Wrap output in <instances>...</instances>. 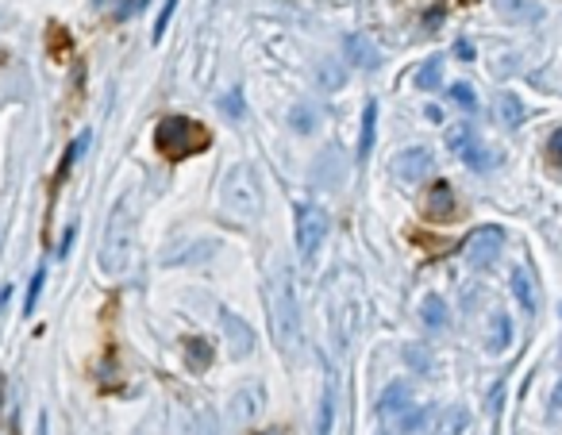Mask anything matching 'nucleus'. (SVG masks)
Segmentation results:
<instances>
[{
    "label": "nucleus",
    "instance_id": "obj_27",
    "mask_svg": "<svg viewBox=\"0 0 562 435\" xmlns=\"http://www.w3.org/2000/svg\"><path fill=\"white\" fill-rule=\"evenodd\" d=\"M42 282H47V270H35V278H32V289H27V301H23V316H32L35 312V304H39V293H42Z\"/></svg>",
    "mask_w": 562,
    "mask_h": 435
},
{
    "label": "nucleus",
    "instance_id": "obj_8",
    "mask_svg": "<svg viewBox=\"0 0 562 435\" xmlns=\"http://www.w3.org/2000/svg\"><path fill=\"white\" fill-rule=\"evenodd\" d=\"M431 166H436V158H431V151L428 147H412V151H401L397 158H393V173L405 185H416V181H424L428 173H431Z\"/></svg>",
    "mask_w": 562,
    "mask_h": 435
},
{
    "label": "nucleus",
    "instance_id": "obj_21",
    "mask_svg": "<svg viewBox=\"0 0 562 435\" xmlns=\"http://www.w3.org/2000/svg\"><path fill=\"white\" fill-rule=\"evenodd\" d=\"M331 420H336V389H324V397H320V412H316V435H331Z\"/></svg>",
    "mask_w": 562,
    "mask_h": 435
},
{
    "label": "nucleus",
    "instance_id": "obj_20",
    "mask_svg": "<svg viewBox=\"0 0 562 435\" xmlns=\"http://www.w3.org/2000/svg\"><path fill=\"white\" fill-rule=\"evenodd\" d=\"M436 404H420V409H416V412H409L405 420H401V431H405V435H420L428 424H431V420H436Z\"/></svg>",
    "mask_w": 562,
    "mask_h": 435
},
{
    "label": "nucleus",
    "instance_id": "obj_15",
    "mask_svg": "<svg viewBox=\"0 0 562 435\" xmlns=\"http://www.w3.org/2000/svg\"><path fill=\"white\" fill-rule=\"evenodd\" d=\"M409 404H412V389H409L405 382H393V385H389L385 393H382L378 412H382V416H397V412H405Z\"/></svg>",
    "mask_w": 562,
    "mask_h": 435
},
{
    "label": "nucleus",
    "instance_id": "obj_28",
    "mask_svg": "<svg viewBox=\"0 0 562 435\" xmlns=\"http://www.w3.org/2000/svg\"><path fill=\"white\" fill-rule=\"evenodd\" d=\"M405 358H409V366H416L420 374H431V355L424 347H405Z\"/></svg>",
    "mask_w": 562,
    "mask_h": 435
},
{
    "label": "nucleus",
    "instance_id": "obj_33",
    "mask_svg": "<svg viewBox=\"0 0 562 435\" xmlns=\"http://www.w3.org/2000/svg\"><path fill=\"white\" fill-rule=\"evenodd\" d=\"M455 51H458V58H474V47H470V42H458Z\"/></svg>",
    "mask_w": 562,
    "mask_h": 435
},
{
    "label": "nucleus",
    "instance_id": "obj_3",
    "mask_svg": "<svg viewBox=\"0 0 562 435\" xmlns=\"http://www.w3.org/2000/svg\"><path fill=\"white\" fill-rule=\"evenodd\" d=\"M266 304H270V331H273V343L281 351H293L300 343V312H297V293L285 273H278L270 285H266Z\"/></svg>",
    "mask_w": 562,
    "mask_h": 435
},
{
    "label": "nucleus",
    "instance_id": "obj_35",
    "mask_svg": "<svg viewBox=\"0 0 562 435\" xmlns=\"http://www.w3.org/2000/svg\"><path fill=\"white\" fill-rule=\"evenodd\" d=\"M39 435H47V416H39Z\"/></svg>",
    "mask_w": 562,
    "mask_h": 435
},
{
    "label": "nucleus",
    "instance_id": "obj_29",
    "mask_svg": "<svg viewBox=\"0 0 562 435\" xmlns=\"http://www.w3.org/2000/svg\"><path fill=\"white\" fill-rule=\"evenodd\" d=\"M174 8H178V0H166V5H162V12H158V20H154V42L166 35L170 20H174Z\"/></svg>",
    "mask_w": 562,
    "mask_h": 435
},
{
    "label": "nucleus",
    "instance_id": "obj_37",
    "mask_svg": "<svg viewBox=\"0 0 562 435\" xmlns=\"http://www.w3.org/2000/svg\"><path fill=\"white\" fill-rule=\"evenodd\" d=\"M263 435H281V431H263Z\"/></svg>",
    "mask_w": 562,
    "mask_h": 435
},
{
    "label": "nucleus",
    "instance_id": "obj_34",
    "mask_svg": "<svg viewBox=\"0 0 562 435\" xmlns=\"http://www.w3.org/2000/svg\"><path fill=\"white\" fill-rule=\"evenodd\" d=\"M8 297H12V285H5V289H0V309H5V304H8Z\"/></svg>",
    "mask_w": 562,
    "mask_h": 435
},
{
    "label": "nucleus",
    "instance_id": "obj_11",
    "mask_svg": "<svg viewBox=\"0 0 562 435\" xmlns=\"http://www.w3.org/2000/svg\"><path fill=\"white\" fill-rule=\"evenodd\" d=\"M263 409V385H247L239 389V393L232 397V404H227V412H232V424H247V420Z\"/></svg>",
    "mask_w": 562,
    "mask_h": 435
},
{
    "label": "nucleus",
    "instance_id": "obj_6",
    "mask_svg": "<svg viewBox=\"0 0 562 435\" xmlns=\"http://www.w3.org/2000/svg\"><path fill=\"white\" fill-rule=\"evenodd\" d=\"M504 251V231L501 227H478L474 236L463 243V255L474 270H489Z\"/></svg>",
    "mask_w": 562,
    "mask_h": 435
},
{
    "label": "nucleus",
    "instance_id": "obj_10",
    "mask_svg": "<svg viewBox=\"0 0 562 435\" xmlns=\"http://www.w3.org/2000/svg\"><path fill=\"white\" fill-rule=\"evenodd\" d=\"M424 212L428 220H451L455 216V190L447 181H436L428 190V200H424Z\"/></svg>",
    "mask_w": 562,
    "mask_h": 435
},
{
    "label": "nucleus",
    "instance_id": "obj_22",
    "mask_svg": "<svg viewBox=\"0 0 562 435\" xmlns=\"http://www.w3.org/2000/svg\"><path fill=\"white\" fill-rule=\"evenodd\" d=\"M501 120L509 132H516V127L524 124V105H521V97H512V93H504L501 97Z\"/></svg>",
    "mask_w": 562,
    "mask_h": 435
},
{
    "label": "nucleus",
    "instance_id": "obj_36",
    "mask_svg": "<svg viewBox=\"0 0 562 435\" xmlns=\"http://www.w3.org/2000/svg\"><path fill=\"white\" fill-rule=\"evenodd\" d=\"M205 435H216V428H212V424H208V420H205Z\"/></svg>",
    "mask_w": 562,
    "mask_h": 435
},
{
    "label": "nucleus",
    "instance_id": "obj_18",
    "mask_svg": "<svg viewBox=\"0 0 562 435\" xmlns=\"http://www.w3.org/2000/svg\"><path fill=\"white\" fill-rule=\"evenodd\" d=\"M373 135H378V105H370L363 108V135H358V162H366L370 151H373Z\"/></svg>",
    "mask_w": 562,
    "mask_h": 435
},
{
    "label": "nucleus",
    "instance_id": "obj_4",
    "mask_svg": "<svg viewBox=\"0 0 562 435\" xmlns=\"http://www.w3.org/2000/svg\"><path fill=\"white\" fill-rule=\"evenodd\" d=\"M132 246H135V220H132V200H120L108 216V227H105V243H100V270L105 273H124L127 270V258H132Z\"/></svg>",
    "mask_w": 562,
    "mask_h": 435
},
{
    "label": "nucleus",
    "instance_id": "obj_32",
    "mask_svg": "<svg viewBox=\"0 0 562 435\" xmlns=\"http://www.w3.org/2000/svg\"><path fill=\"white\" fill-rule=\"evenodd\" d=\"M551 416L562 420V382L555 385V393H551Z\"/></svg>",
    "mask_w": 562,
    "mask_h": 435
},
{
    "label": "nucleus",
    "instance_id": "obj_5",
    "mask_svg": "<svg viewBox=\"0 0 562 435\" xmlns=\"http://www.w3.org/2000/svg\"><path fill=\"white\" fill-rule=\"evenodd\" d=\"M327 239V212L320 205H297V251L305 263L320 255Z\"/></svg>",
    "mask_w": 562,
    "mask_h": 435
},
{
    "label": "nucleus",
    "instance_id": "obj_7",
    "mask_svg": "<svg viewBox=\"0 0 562 435\" xmlns=\"http://www.w3.org/2000/svg\"><path fill=\"white\" fill-rule=\"evenodd\" d=\"M220 328H224V336H227V351H232V358H247L254 351V328L243 320L239 312L224 309L220 312Z\"/></svg>",
    "mask_w": 562,
    "mask_h": 435
},
{
    "label": "nucleus",
    "instance_id": "obj_25",
    "mask_svg": "<svg viewBox=\"0 0 562 435\" xmlns=\"http://www.w3.org/2000/svg\"><path fill=\"white\" fill-rule=\"evenodd\" d=\"M439 74H443V62H439V58L424 62V69L416 74V89H436V85H439Z\"/></svg>",
    "mask_w": 562,
    "mask_h": 435
},
{
    "label": "nucleus",
    "instance_id": "obj_9",
    "mask_svg": "<svg viewBox=\"0 0 562 435\" xmlns=\"http://www.w3.org/2000/svg\"><path fill=\"white\" fill-rule=\"evenodd\" d=\"M509 285H512L516 301H521V309L536 316V312H539V285H536V273H531L528 266H516V270H512V282H509Z\"/></svg>",
    "mask_w": 562,
    "mask_h": 435
},
{
    "label": "nucleus",
    "instance_id": "obj_12",
    "mask_svg": "<svg viewBox=\"0 0 562 435\" xmlns=\"http://www.w3.org/2000/svg\"><path fill=\"white\" fill-rule=\"evenodd\" d=\"M485 347H489V355H504V351L512 347V320H509L504 312H493V316H489Z\"/></svg>",
    "mask_w": 562,
    "mask_h": 435
},
{
    "label": "nucleus",
    "instance_id": "obj_2",
    "mask_svg": "<svg viewBox=\"0 0 562 435\" xmlns=\"http://www.w3.org/2000/svg\"><path fill=\"white\" fill-rule=\"evenodd\" d=\"M208 127L189 120V116H166L162 124L154 127V147L158 154H166L170 162H181V158H189L197 151H208Z\"/></svg>",
    "mask_w": 562,
    "mask_h": 435
},
{
    "label": "nucleus",
    "instance_id": "obj_17",
    "mask_svg": "<svg viewBox=\"0 0 562 435\" xmlns=\"http://www.w3.org/2000/svg\"><path fill=\"white\" fill-rule=\"evenodd\" d=\"M420 320L431 328V331H447V324H451V316H447V304L439 293H428L424 304H420Z\"/></svg>",
    "mask_w": 562,
    "mask_h": 435
},
{
    "label": "nucleus",
    "instance_id": "obj_14",
    "mask_svg": "<svg viewBox=\"0 0 562 435\" xmlns=\"http://www.w3.org/2000/svg\"><path fill=\"white\" fill-rule=\"evenodd\" d=\"M347 54H351V66H358V69H378L382 66V54L370 47L366 35H347Z\"/></svg>",
    "mask_w": 562,
    "mask_h": 435
},
{
    "label": "nucleus",
    "instance_id": "obj_26",
    "mask_svg": "<svg viewBox=\"0 0 562 435\" xmlns=\"http://www.w3.org/2000/svg\"><path fill=\"white\" fill-rule=\"evenodd\" d=\"M85 147H89V132H85V135H78L74 143H69V151H66V158H62V170H59V181H62L66 173H69V166H74L78 158H81V151H85Z\"/></svg>",
    "mask_w": 562,
    "mask_h": 435
},
{
    "label": "nucleus",
    "instance_id": "obj_1",
    "mask_svg": "<svg viewBox=\"0 0 562 435\" xmlns=\"http://www.w3.org/2000/svg\"><path fill=\"white\" fill-rule=\"evenodd\" d=\"M220 205L227 220H235L239 227H251L263 216V178H258L254 162H235L227 170L220 185Z\"/></svg>",
    "mask_w": 562,
    "mask_h": 435
},
{
    "label": "nucleus",
    "instance_id": "obj_30",
    "mask_svg": "<svg viewBox=\"0 0 562 435\" xmlns=\"http://www.w3.org/2000/svg\"><path fill=\"white\" fill-rule=\"evenodd\" d=\"M547 162H551L555 170H562V127L551 135V143H547Z\"/></svg>",
    "mask_w": 562,
    "mask_h": 435
},
{
    "label": "nucleus",
    "instance_id": "obj_31",
    "mask_svg": "<svg viewBox=\"0 0 562 435\" xmlns=\"http://www.w3.org/2000/svg\"><path fill=\"white\" fill-rule=\"evenodd\" d=\"M220 112H224V116H239V112H243V100H239V93H227V97H220Z\"/></svg>",
    "mask_w": 562,
    "mask_h": 435
},
{
    "label": "nucleus",
    "instance_id": "obj_23",
    "mask_svg": "<svg viewBox=\"0 0 562 435\" xmlns=\"http://www.w3.org/2000/svg\"><path fill=\"white\" fill-rule=\"evenodd\" d=\"M474 139H478V132H474L470 124H451V127H447V147H451V151H463L466 143H474Z\"/></svg>",
    "mask_w": 562,
    "mask_h": 435
},
{
    "label": "nucleus",
    "instance_id": "obj_16",
    "mask_svg": "<svg viewBox=\"0 0 562 435\" xmlns=\"http://www.w3.org/2000/svg\"><path fill=\"white\" fill-rule=\"evenodd\" d=\"M455 154L463 158V162H466L474 173H489V170H493V166L501 162V158H497L493 151H485L478 139H474V143H466V147H463V151H455Z\"/></svg>",
    "mask_w": 562,
    "mask_h": 435
},
{
    "label": "nucleus",
    "instance_id": "obj_13",
    "mask_svg": "<svg viewBox=\"0 0 562 435\" xmlns=\"http://www.w3.org/2000/svg\"><path fill=\"white\" fill-rule=\"evenodd\" d=\"M470 424V412L463 404H447L443 412H436V435H463Z\"/></svg>",
    "mask_w": 562,
    "mask_h": 435
},
{
    "label": "nucleus",
    "instance_id": "obj_24",
    "mask_svg": "<svg viewBox=\"0 0 562 435\" xmlns=\"http://www.w3.org/2000/svg\"><path fill=\"white\" fill-rule=\"evenodd\" d=\"M451 100L458 108H466V112H478V93H474V85H466V81L451 85Z\"/></svg>",
    "mask_w": 562,
    "mask_h": 435
},
{
    "label": "nucleus",
    "instance_id": "obj_19",
    "mask_svg": "<svg viewBox=\"0 0 562 435\" xmlns=\"http://www.w3.org/2000/svg\"><path fill=\"white\" fill-rule=\"evenodd\" d=\"M185 362L193 370H208L212 366V343L208 339H185Z\"/></svg>",
    "mask_w": 562,
    "mask_h": 435
}]
</instances>
